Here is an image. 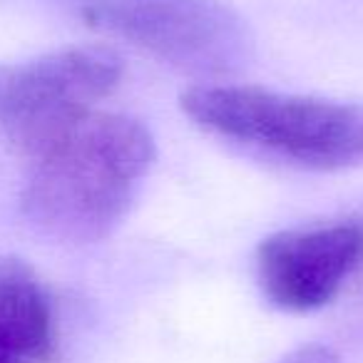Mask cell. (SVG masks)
Instances as JSON below:
<instances>
[{
  "label": "cell",
  "instance_id": "obj_7",
  "mask_svg": "<svg viewBox=\"0 0 363 363\" xmlns=\"http://www.w3.org/2000/svg\"><path fill=\"white\" fill-rule=\"evenodd\" d=\"M279 363H341V361H338L333 348L323 346V343H308V346H301L289 353V356H284Z\"/></svg>",
  "mask_w": 363,
  "mask_h": 363
},
{
  "label": "cell",
  "instance_id": "obj_4",
  "mask_svg": "<svg viewBox=\"0 0 363 363\" xmlns=\"http://www.w3.org/2000/svg\"><path fill=\"white\" fill-rule=\"evenodd\" d=\"M107 48H65L0 67V132L26 157L55 140L105 100L122 80Z\"/></svg>",
  "mask_w": 363,
  "mask_h": 363
},
{
  "label": "cell",
  "instance_id": "obj_3",
  "mask_svg": "<svg viewBox=\"0 0 363 363\" xmlns=\"http://www.w3.org/2000/svg\"><path fill=\"white\" fill-rule=\"evenodd\" d=\"M85 23L197 75L237 72L252 57V33L222 0H65Z\"/></svg>",
  "mask_w": 363,
  "mask_h": 363
},
{
  "label": "cell",
  "instance_id": "obj_2",
  "mask_svg": "<svg viewBox=\"0 0 363 363\" xmlns=\"http://www.w3.org/2000/svg\"><path fill=\"white\" fill-rule=\"evenodd\" d=\"M184 115L217 135L316 169L363 162V107L239 85H197L179 97Z\"/></svg>",
  "mask_w": 363,
  "mask_h": 363
},
{
  "label": "cell",
  "instance_id": "obj_5",
  "mask_svg": "<svg viewBox=\"0 0 363 363\" xmlns=\"http://www.w3.org/2000/svg\"><path fill=\"white\" fill-rule=\"evenodd\" d=\"M363 259V227L351 222L291 229L257 249L262 291L274 306L306 313L336 298Z\"/></svg>",
  "mask_w": 363,
  "mask_h": 363
},
{
  "label": "cell",
  "instance_id": "obj_8",
  "mask_svg": "<svg viewBox=\"0 0 363 363\" xmlns=\"http://www.w3.org/2000/svg\"><path fill=\"white\" fill-rule=\"evenodd\" d=\"M0 363H16V361H11V358H3V356H0Z\"/></svg>",
  "mask_w": 363,
  "mask_h": 363
},
{
  "label": "cell",
  "instance_id": "obj_1",
  "mask_svg": "<svg viewBox=\"0 0 363 363\" xmlns=\"http://www.w3.org/2000/svg\"><path fill=\"white\" fill-rule=\"evenodd\" d=\"M155 155L140 120L92 110L28 157L23 214L60 242H100L125 219Z\"/></svg>",
  "mask_w": 363,
  "mask_h": 363
},
{
  "label": "cell",
  "instance_id": "obj_6",
  "mask_svg": "<svg viewBox=\"0 0 363 363\" xmlns=\"http://www.w3.org/2000/svg\"><path fill=\"white\" fill-rule=\"evenodd\" d=\"M55 346V311L40 277L23 259L0 257V356L50 363Z\"/></svg>",
  "mask_w": 363,
  "mask_h": 363
}]
</instances>
